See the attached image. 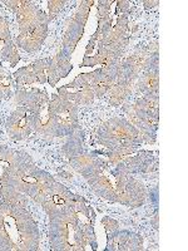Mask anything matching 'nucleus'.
I'll return each mask as SVG.
<instances>
[{
	"instance_id": "26",
	"label": "nucleus",
	"mask_w": 188,
	"mask_h": 251,
	"mask_svg": "<svg viewBox=\"0 0 188 251\" xmlns=\"http://www.w3.org/2000/svg\"><path fill=\"white\" fill-rule=\"evenodd\" d=\"M59 175L63 177V178H66V180H71V178H73V175H71L69 171H60Z\"/></svg>"
},
{
	"instance_id": "10",
	"label": "nucleus",
	"mask_w": 188,
	"mask_h": 251,
	"mask_svg": "<svg viewBox=\"0 0 188 251\" xmlns=\"http://www.w3.org/2000/svg\"><path fill=\"white\" fill-rule=\"evenodd\" d=\"M122 171L129 175H147L158 171V157L153 154V152L138 150L136 153L125 157L117 166Z\"/></svg>"
},
{
	"instance_id": "7",
	"label": "nucleus",
	"mask_w": 188,
	"mask_h": 251,
	"mask_svg": "<svg viewBox=\"0 0 188 251\" xmlns=\"http://www.w3.org/2000/svg\"><path fill=\"white\" fill-rule=\"evenodd\" d=\"M93 0L80 1L74 17L71 18L70 22H69L66 33H64V37H63L62 48H60L59 50L60 53L66 55V57H71L75 47L78 46L79 40L82 39L83 33H84V28H86L87 22H88L91 6L93 5Z\"/></svg>"
},
{
	"instance_id": "14",
	"label": "nucleus",
	"mask_w": 188,
	"mask_h": 251,
	"mask_svg": "<svg viewBox=\"0 0 188 251\" xmlns=\"http://www.w3.org/2000/svg\"><path fill=\"white\" fill-rule=\"evenodd\" d=\"M0 59L10 63V67L18 66L20 60L19 50L10 33V23L5 17H0Z\"/></svg>"
},
{
	"instance_id": "22",
	"label": "nucleus",
	"mask_w": 188,
	"mask_h": 251,
	"mask_svg": "<svg viewBox=\"0 0 188 251\" xmlns=\"http://www.w3.org/2000/svg\"><path fill=\"white\" fill-rule=\"evenodd\" d=\"M66 4H67L66 0H49L48 1L49 15L55 19L57 15L63 10V8L66 6Z\"/></svg>"
},
{
	"instance_id": "12",
	"label": "nucleus",
	"mask_w": 188,
	"mask_h": 251,
	"mask_svg": "<svg viewBox=\"0 0 188 251\" xmlns=\"http://www.w3.org/2000/svg\"><path fill=\"white\" fill-rule=\"evenodd\" d=\"M14 78V89H23L33 83L46 84L48 83L47 77V58L38 59L26 67H22L13 75Z\"/></svg>"
},
{
	"instance_id": "3",
	"label": "nucleus",
	"mask_w": 188,
	"mask_h": 251,
	"mask_svg": "<svg viewBox=\"0 0 188 251\" xmlns=\"http://www.w3.org/2000/svg\"><path fill=\"white\" fill-rule=\"evenodd\" d=\"M42 234L28 207L0 199V251H37Z\"/></svg>"
},
{
	"instance_id": "25",
	"label": "nucleus",
	"mask_w": 188,
	"mask_h": 251,
	"mask_svg": "<svg viewBox=\"0 0 188 251\" xmlns=\"http://www.w3.org/2000/svg\"><path fill=\"white\" fill-rule=\"evenodd\" d=\"M158 219H160V216H158V210H156V214H154L153 219L151 220V224L152 226H153L156 230H158Z\"/></svg>"
},
{
	"instance_id": "9",
	"label": "nucleus",
	"mask_w": 188,
	"mask_h": 251,
	"mask_svg": "<svg viewBox=\"0 0 188 251\" xmlns=\"http://www.w3.org/2000/svg\"><path fill=\"white\" fill-rule=\"evenodd\" d=\"M57 93L66 97L67 100L77 104L78 107L89 106L94 102V98H95V93L89 83L87 73H82V75H77L73 82H70L69 84L59 87Z\"/></svg>"
},
{
	"instance_id": "6",
	"label": "nucleus",
	"mask_w": 188,
	"mask_h": 251,
	"mask_svg": "<svg viewBox=\"0 0 188 251\" xmlns=\"http://www.w3.org/2000/svg\"><path fill=\"white\" fill-rule=\"evenodd\" d=\"M3 3L15 14L19 25V34H25L28 31L49 26L54 20V18H51L29 0H4Z\"/></svg>"
},
{
	"instance_id": "24",
	"label": "nucleus",
	"mask_w": 188,
	"mask_h": 251,
	"mask_svg": "<svg viewBox=\"0 0 188 251\" xmlns=\"http://www.w3.org/2000/svg\"><path fill=\"white\" fill-rule=\"evenodd\" d=\"M143 5H144L145 9H152V8H154V6L160 5V1H158V0H154V1L144 0V1H143Z\"/></svg>"
},
{
	"instance_id": "21",
	"label": "nucleus",
	"mask_w": 188,
	"mask_h": 251,
	"mask_svg": "<svg viewBox=\"0 0 188 251\" xmlns=\"http://www.w3.org/2000/svg\"><path fill=\"white\" fill-rule=\"evenodd\" d=\"M14 78L5 67L0 66V100H5L14 96Z\"/></svg>"
},
{
	"instance_id": "8",
	"label": "nucleus",
	"mask_w": 188,
	"mask_h": 251,
	"mask_svg": "<svg viewBox=\"0 0 188 251\" xmlns=\"http://www.w3.org/2000/svg\"><path fill=\"white\" fill-rule=\"evenodd\" d=\"M123 112L127 114L128 121L132 125L142 133L144 143L147 145H154L157 138V129H158V123L160 118H156L143 111L136 104H127L122 107Z\"/></svg>"
},
{
	"instance_id": "4",
	"label": "nucleus",
	"mask_w": 188,
	"mask_h": 251,
	"mask_svg": "<svg viewBox=\"0 0 188 251\" xmlns=\"http://www.w3.org/2000/svg\"><path fill=\"white\" fill-rule=\"evenodd\" d=\"M97 142L104 149H140V146L144 143V140L142 133L128 120L114 117L99 126L97 131Z\"/></svg>"
},
{
	"instance_id": "23",
	"label": "nucleus",
	"mask_w": 188,
	"mask_h": 251,
	"mask_svg": "<svg viewBox=\"0 0 188 251\" xmlns=\"http://www.w3.org/2000/svg\"><path fill=\"white\" fill-rule=\"evenodd\" d=\"M102 224L104 226V230H106L107 235L113 234L116 230L119 228V223H118L117 220L112 219L111 216H104L102 219Z\"/></svg>"
},
{
	"instance_id": "5",
	"label": "nucleus",
	"mask_w": 188,
	"mask_h": 251,
	"mask_svg": "<svg viewBox=\"0 0 188 251\" xmlns=\"http://www.w3.org/2000/svg\"><path fill=\"white\" fill-rule=\"evenodd\" d=\"M54 125V137H66L71 134L79 126L78 106L60 94H51L48 104Z\"/></svg>"
},
{
	"instance_id": "15",
	"label": "nucleus",
	"mask_w": 188,
	"mask_h": 251,
	"mask_svg": "<svg viewBox=\"0 0 188 251\" xmlns=\"http://www.w3.org/2000/svg\"><path fill=\"white\" fill-rule=\"evenodd\" d=\"M73 69L70 58L58 51L53 58H47V77L50 87H55L62 78L67 77Z\"/></svg>"
},
{
	"instance_id": "20",
	"label": "nucleus",
	"mask_w": 188,
	"mask_h": 251,
	"mask_svg": "<svg viewBox=\"0 0 188 251\" xmlns=\"http://www.w3.org/2000/svg\"><path fill=\"white\" fill-rule=\"evenodd\" d=\"M134 83L128 82V80L116 79V83L113 84L109 91H111V98H109V104L113 107L120 106L127 98L132 94L133 91Z\"/></svg>"
},
{
	"instance_id": "1",
	"label": "nucleus",
	"mask_w": 188,
	"mask_h": 251,
	"mask_svg": "<svg viewBox=\"0 0 188 251\" xmlns=\"http://www.w3.org/2000/svg\"><path fill=\"white\" fill-rule=\"evenodd\" d=\"M69 163L78 174L83 176L91 188L99 197L113 203H120L131 208L144 205L147 188L138 178L112 167L107 158H103L97 151L69 158Z\"/></svg>"
},
{
	"instance_id": "18",
	"label": "nucleus",
	"mask_w": 188,
	"mask_h": 251,
	"mask_svg": "<svg viewBox=\"0 0 188 251\" xmlns=\"http://www.w3.org/2000/svg\"><path fill=\"white\" fill-rule=\"evenodd\" d=\"M113 0H99L98 1V28L100 38H106L113 28V17L111 14V5Z\"/></svg>"
},
{
	"instance_id": "19",
	"label": "nucleus",
	"mask_w": 188,
	"mask_h": 251,
	"mask_svg": "<svg viewBox=\"0 0 188 251\" xmlns=\"http://www.w3.org/2000/svg\"><path fill=\"white\" fill-rule=\"evenodd\" d=\"M62 151L68 160L87 152L86 147H84V132L80 127H78L73 133L69 134L68 141L64 143Z\"/></svg>"
},
{
	"instance_id": "2",
	"label": "nucleus",
	"mask_w": 188,
	"mask_h": 251,
	"mask_svg": "<svg viewBox=\"0 0 188 251\" xmlns=\"http://www.w3.org/2000/svg\"><path fill=\"white\" fill-rule=\"evenodd\" d=\"M97 214L80 196L74 206L67 208L49 224V243L53 251H84L87 246L98 249L94 223Z\"/></svg>"
},
{
	"instance_id": "11",
	"label": "nucleus",
	"mask_w": 188,
	"mask_h": 251,
	"mask_svg": "<svg viewBox=\"0 0 188 251\" xmlns=\"http://www.w3.org/2000/svg\"><path fill=\"white\" fill-rule=\"evenodd\" d=\"M5 131L8 137L13 141H24L33 132L31 128V116L28 108L19 106L10 113L5 122Z\"/></svg>"
},
{
	"instance_id": "17",
	"label": "nucleus",
	"mask_w": 188,
	"mask_h": 251,
	"mask_svg": "<svg viewBox=\"0 0 188 251\" xmlns=\"http://www.w3.org/2000/svg\"><path fill=\"white\" fill-rule=\"evenodd\" d=\"M136 84L143 96H160V68L143 72Z\"/></svg>"
},
{
	"instance_id": "13",
	"label": "nucleus",
	"mask_w": 188,
	"mask_h": 251,
	"mask_svg": "<svg viewBox=\"0 0 188 251\" xmlns=\"http://www.w3.org/2000/svg\"><path fill=\"white\" fill-rule=\"evenodd\" d=\"M143 250L142 235L129 230H116L107 235L106 251H141Z\"/></svg>"
},
{
	"instance_id": "16",
	"label": "nucleus",
	"mask_w": 188,
	"mask_h": 251,
	"mask_svg": "<svg viewBox=\"0 0 188 251\" xmlns=\"http://www.w3.org/2000/svg\"><path fill=\"white\" fill-rule=\"evenodd\" d=\"M48 29L49 26H44V28L28 31L25 34H19L15 39L17 47L28 51V53H34L38 49H40V47L43 46L44 42H46Z\"/></svg>"
}]
</instances>
